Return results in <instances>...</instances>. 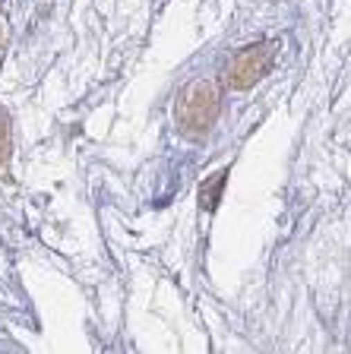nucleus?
Listing matches in <instances>:
<instances>
[{
    "instance_id": "obj_2",
    "label": "nucleus",
    "mask_w": 351,
    "mask_h": 354,
    "mask_svg": "<svg viewBox=\"0 0 351 354\" xmlns=\"http://www.w3.org/2000/svg\"><path fill=\"white\" fill-rule=\"evenodd\" d=\"M272 57H276V54H272V44H256V48L241 51L237 54V60L231 64V76H228V82H231L234 88L256 86V82L269 73Z\"/></svg>"
},
{
    "instance_id": "obj_3",
    "label": "nucleus",
    "mask_w": 351,
    "mask_h": 354,
    "mask_svg": "<svg viewBox=\"0 0 351 354\" xmlns=\"http://www.w3.org/2000/svg\"><path fill=\"white\" fill-rule=\"evenodd\" d=\"M225 177H228L225 171H219V174H213L203 184V190H199V203H203V209L213 212V209L219 206V196H222V190H225Z\"/></svg>"
},
{
    "instance_id": "obj_1",
    "label": "nucleus",
    "mask_w": 351,
    "mask_h": 354,
    "mask_svg": "<svg viewBox=\"0 0 351 354\" xmlns=\"http://www.w3.org/2000/svg\"><path fill=\"white\" fill-rule=\"evenodd\" d=\"M215 111H219V92H215L213 82H193L187 92L181 95V108H177V118L187 130L203 133L213 127Z\"/></svg>"
}]
</instances>
